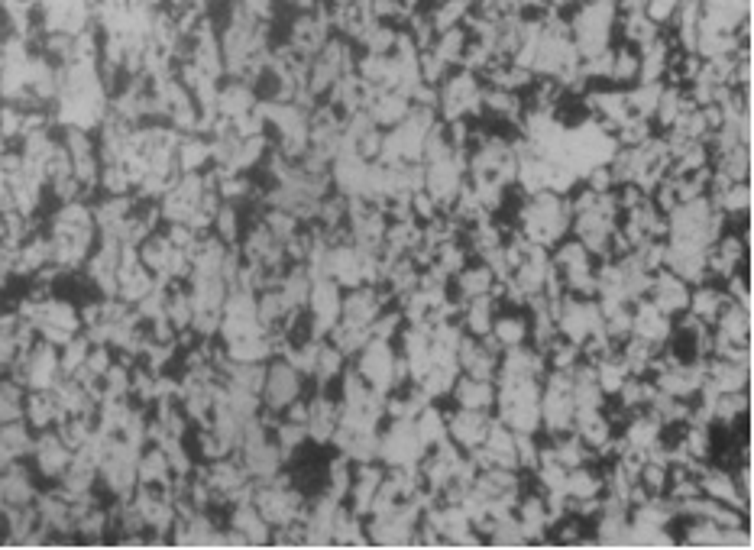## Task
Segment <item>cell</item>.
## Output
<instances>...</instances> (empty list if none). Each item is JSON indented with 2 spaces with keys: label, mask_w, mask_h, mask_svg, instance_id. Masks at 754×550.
Listing matches in <instances>:
<instances>
[{
  "label": "cell",
  "mask_w": 754,
  "mask_h": 550,
  "mask_svg": "<svg viewBox=\"0 0 754 550\" xmlns=\"http://www.w3.org/2000/svg\"><path fill=\"white\" fill-rule=\"evenodd\" d=\"M437 117L450 120H486L483 114V81L466 68H450V75L437 85Z\"/></svg>",
  "instance_id": "6da1fadb"
},
{
  "label": "cell",
  "mask_w": 754,
  "mask_h": 550,
  "mask_svg": "<svg viewBox=\"0 0 754 550\" xmlns=\"http://www.w3.org/2000/svg\"><path fill=\"white\" fill-rule=\"evenodd\" d=\"M36 26L43 36H78L94 26V4L91 0H36Z\"/></svg>",
  "instance_id": "7a4b0ae2"
},
{
  "label": "cell",
  "mask_w": 754,
  "mask_h": 550,
  "mask_svg": "<svg viewBox=\"0 0 754 550\" xmlns=\"http://www.w3.org/2000/svg\"><path fill=\"white\" fill-rule=\"evenodd\" d=\"M428 447L415 431V421H382L379 428V463L382 466H405L418 463Z\"/></svg>",
  "instance_id": "3957f363"
},
{
  "label": "cell",
  "mask_w": 754,
  "mask_h": 550,
  "mask_svg": "<svg viewBox=\"0 0 754 550\" xmlns=\"http://www.w3.org/2000/svg\"><path fill=\"white\" fill-rule=\"evenodd\" d=\"M308 392V379L298 373V369L282 360V356H272V360L266 363V382H263V405L272 408V411H285V405H292L295 398H301Z\"/></svg>",
  "instance_id": "277c9868"
},
{
  "label": "cell",
  "mask_w": 754,
  "mask_h": 550,
  "mask_svg": "<svg viewBox=\"0 0 754 550\" xmlns=\"http://www.w3.org/2000/svg\"><path fill=\"white\" fill-rule=\"evenodd\" d=\"M395 343L389 340H376L369 337V343L353 356V369L360 373L369 385H373V392L379 395H389L392 392V363H395Z\"/></svg>",
  "instance_id": "5b68a950"
},
{
  "label": "cell",
  "mask_w": 754,
  "mask_h": 550,
  "mask_svg": "<svg viewBox=\"0 0 754 550\" xmlns=\"http://www.w3.org/2000/svg\"><path fill=\"white\" fill-rule=\"evenodd\" d=\"M72 463V450L62 444V437L56 434V428L36 431L33 437V450H30V466L36 470V476L43 483H59L62 473Z\"/></svg>",
  "instance_id": "8992f818"
},
{
  "label": "cell",
  "mask_w": 754,
  "mask_h": 550,
  "mask_svg": "<svg viewBox=\"0 0 754 550\" xmlns=\"http://www.w3.org/2000/svg\"><path fill=\"white\" fill-rule=\"evenodd\" d=\"M492 424V411H476V408H447V437L454 444L470 453L476 447H483L486 431Z\"/></svg>",
  "instance_id": "52a82bcc"
},
{
  "label": "cell",
  "mask_w": 754,
  "mask_h": 550,
  "mask_svg": "<svg viewBox=\"0 0 754 550\" xmlns=\"http://www.w3.org/2000/svg\"><path fill=\"white\" fill-rule=\"evenodd\" d=\"M648 298L661 314H667V318H677V314L687 311V305H690V285L670 269H657V272H651Z\"/></svg>",
  "instance_id": "ba28073f"
},
{
  "label": "cell",
  "mask_w": 754,
  "mask_h": 550,
  "mask_svg": "<svg viewBox=\"0 0 754 550\" xmlns=\"http://www.w3.org/2000/svg\"><path fill=\"white\" fill-rule=\"evenodd\" d=\"M632 334L654 343V347L661 350L674 340V318H667V314L657 311L651 305V298H638V301H632Z\"/></svg>",
  "instance_id": "9c48e42d"
},
{
  "label": "cell",
  "mask_w": 754,
  "mask_h": 550,
  "mask_svg": "<svg viewBox=\"0 0 754 550\" xmlns=\"http://www.w3.org/2000/svg\"><path fill=\"white\" fill-rule=\"evenodd\" d=\"M259 94L250 81L243 78H224L221 81V91H217V114L227 117V120H237L243 114H250L256 107Z\"/></svg>",
  "instance_id": "30bf717a"
},
{
  "label": "cell",
  "mask_w": 754,
  "mask_h": 550,
  "mask_svg": "<svg viewBox=\"0 0 754 550\" xmlns=\"http://www.w3.org/2000/svg\"><path fill=\"white\" fill-rule=\"evenodd\" d=\"M227 525L237 528L246 534V541H250V547H269V538H272V525L259 515V508L253 502H237L227 508Z\"/></svg>",
  "instance_id": "8fae6325"
},
{
  "label": "cell",
  "mask_w": 754,
  "mask_h": 550,
  "mask_svg": "<svg viewBox=\"0 0 754 550\" xmlns=\"http://www.w3.org/2000/svg\"><path fill=\"white\" fill-rule=\"evenodd\" d=\"M492 285H496L492 269L483 263V259H470V263L450 279V292H454V298H460V301H470L479 295H489Z\"/></svg>",
  "instance_id": "7c38bea8"
},
{
  "label": "cell",
  "mask_w": 754,
  "mask_h": 550,
  "mask_svg": "<svg viewBox=\"0 0 754 550\" xmlns=\"http://www.w3.org/2000/svg\"><path fill=\"white\" fill-rule=\"evenodd\" d=\"M450 402L457 408H476V411H492L496 408V382L489 379H473V376H457L454 389H450Z\"/></svg>",
  "instance_id": "4fadbf2b"
},
{
  "label": "cell",
  "mask_w": 754,
  "mask_h": 550,
  "mask_svg": "<svg viewBox=\"0 0 754 550\" xmlns=\"http://www.w3.org/2000/svg\"><path fill=\"white\" fill-rule=\"evenodd\" d=\"M68 418L59 411L56 398H52L49 389H26L23 395V421L30 424L33 431H46V428H56V424Z\"/></svg>",
  "instance_id": "5bb4252c"
},
{
  "label": "cell",
  "mask_w": 754,
  "mask_h": 550,
  "mask_svg": "<svg viewBox=\"0 0 754 550\" xmlns=\"http://www.w3.org/2000/svg\"><path fill=\"white\" fill-rule=\"evenodd\" d=\"M33 437H36V431L23 418L0 424V470H7V466L17 460H30Z\"/></svg>",
  "instance_id": "9a60e30c"
},
{
  "label": "cell",
  "mask_w": 754,
  "mask_h": 550,
  "mask_svg": "<svg viewBox=\"0 0 754 550\" xmlns=\"http://www.w3.org/2000/svg\"><path fill=\"white\" fill-rule=\"evenodd\" d=\"M729 301L732 298L725 295L722 282H699V285H690V305H687V311L696 314L699 321L712 327Z\"/></svg>",
  "instance_id": "2e32d148"
},
{
  "label": "cell",
  "mask_w": 754,
  "mask_h": 550,
  "mask_svg": "<svg viewBox=\"0 0 754 550\" xmlns=\"http://www.w3.org/2000/svg\"><path fill=\"white\" fill-rule=\"evenodd\" d=\"M366 114H369V120H373L379 130H392V127H399V123L411 114V101L405 98V94H399V91H379L376 98H373V104L366 107Z\"/></svg>",
  "instance_id": "e0dca14e"
},
{
  "label": "cell",
  "mask_w": 754,
  "mask_h": 550,
  "mask_svg": "<svg viewBox=\"0 0 754 550\" xmlns=\"http://www.w3.org/2000/svg\"><path fill=\"white\" fill-rule=\"evenodd\" d=\"M499 301L492 295H479V298H470L463 301V311H460V327L466 330L470 337H483L492 330V321H496L499 314Z\"/></svg>",
  "instance_id": "ac0fdd59"
},
{
  "label": "cell",
  "mask_w": 754,
  "mask_h": 550,
  "mask_svg": "<svg viewBox=\"0 0 754 550\" xmlns=\"http://www.w3.org/2000/svg\"><path fill=\"white\" fill-rule=\"evenodd\" d=\"M492 337L499 340L502 350L509 347H522L528 343V311H518V308H499L496 321H492Z\"/></svg>",
  "instance_id": "d6986e66"
},
{
  "label": "cell",
  "mask_w": 754,
  "mask_h": 550,
  "mask_svg": "<svg viewBox=\"0 0 754 550\" xmlns=\"http://www.w3.org/2000/svg\"><path fill=\"white\" fill-rule=\"evenodd\" d=\"M156 288V275L149 272L143 263H133V266H120L117 269V298H123L127 305H136V301H143L149 292Z\"/></svg>",
  "instance_id": "ffe728a7"
},
{
  "label": "cell",
  "mask_w": 754,
  "mask_h": 550,
  "mask_svg": "<svg viewBox=\"0 0 754 550\" xmlns=\"http://www.w3.org/2000/svg\"><path fill=\"white\" fill-rule=\"evenodd\" d=\"M136 479H140V486H169L172 483V466L166 450L149 444L140 450V457H136Z\"/></svg>",
  "instance_id": "44dd1931"
},
{
  "label": "cell",
  "mask_w": 754,
  "mask_h": 550,
  "mask_svg": "<svg viewBox=\"0 0 754 550\" xmlns=\"http://www.w3.org/2000/svg\"><path fill=\"white\" fill-rule=\"evenodd\" d=\"M178 172H208L211 169V143L201 133H185L175 149Z\"/></svg>",
  "instance_id": "7402d4cb"
},
{
  "label": "cell",
  "mask_w": 754,
  "mask_h": 550,
  "mask_svg": "<svg viewBox=\"0 0 754 550\" xmlns=\"http://www.w3.org/2000/svg\"><path fill=\"white\" fill-rule=\"evenodd\" d=\"M712 330H719L722 337H729L735 343H751V311L729 301L716 318V324H712Z\"/></svg>",
  "instance_id": "603a6c76"
},
{
  "label": "cell",
  "mask_w": 754,
  "mask_h": 550,
  "mask_svg": "<svg viewBox=\"0 0 754 550\" xmlns=\"http://www.w3.org/2000/svg\"><path fill=\"white\" fill-rule=\"evenodd\" d=\"M136 253H140V263L153 272V275H162L166 272V266H169V259H172V253H175V246L166 240V233H162V227L156 230V233H149V237L136 246Z\"/></svg>",
  "instance_id": "cb8c5ba5"
},
{
  "label": "cell",
  "mask_w": 754,
  "mask_h": 550,
  "mask_svg": "<svg viewBox=\"0 0 754 550\" xmlns=\"http://www.w3.org/2000/svg\"><path fill=\"white\" fill-rule=\"evenodd\" d=\"M415 431L418 437L424 440V447H434L441 444V440H447V411L437 408V402H428L418 415H415Z\"/></svg>",
  "instance_id": "d4e9b609"
},
{
  "label": "cell",
  "mask_w": 754,
  "mask_h": 550,
  "mask_svg": "<svg viewBox=\"0 0 754 550\" xmlns=\"http://www.w3.org/2000/svg\"><path fill=\"white\" fill-rule=\"evenodd\" d=\"M243 227H246V220H243V208L240 204H230V201H224L221 208H217V214H214V224H211V233L221 243H227V246H237L240 243V237H243Z\"/></svg>",
  "instance_id": "484cf974"
},
{
  "label": "cell",
  "mask_w": 754,
  "mask_h": 550,
  "mask_svg": "<svg viewBox=\"0 0 754 550\" xmlns=\"http://www.w3.org/2000/svg\"><path fill=\"white\" fill-rule=\"evenodd\" d=\"M638 81V49L615 43L612 46V72H609V85L615 88H632Z\"/></svg>",
  "instance_id": "4316f807"
},
{
  "label": "cell",
  "mask_w": 754,
  "mask_h": 550,
  "mask_svg": "<svg viewBox=\"0 0 754 550\" xmlns=\"http://www.w3.org/2000/svg\"><path fill=\"white\" fill-rule=\"evenodd\" d=\"M551 263H554V269L560 275H564V272L589 269V266H593V256H589V250L577 237H567V240H560L554 250H551Z\"/></svg>",
  "instance_id": "83f0119b"
},
{
  "label": "cell",
  "mask_w": 754,
  "mask_h": 550,
  "mask_svg": "<svg viewBox=\"0 0 754 550\" xmlns=\"http://www.w3.org/2000/svg\"><path fill=\"white\" fill-rule=\"evenodd\" d=\"M712 169L729 175L732 182H748L751 178V146H732L725 153L712 156Z\"/></svg>",
  "instance_id": "f1b7e54d"
},
{
  "label": "cell",
  "mask_w": 754,
  "mask_h": 550,
  "mask_svg": "<svg viewBox=\"0 0 754 550\" xmlns=\"http://www.w3.org/2000/svg\"><path fill=\"white\" fill-rule=\"evenodd\" d=\"M324 340H331L334 347L347 356V360H353L356 353H360L366 343H369V327H353V324H344V321H337L334 327H331V334H327Z\"/></svg>",
  "instance_id": "f546056e"
},
{
  "label": "cell",
  "mask_w": 754,
  "mask_h": 550,
  "mask_svg": "<svg viewBox=\"0 0 754 550\" xmlns=\"http://www.w3.org/2000/svg\"><path fill=\"white\" fill-rule=\"evenodd\" d=\"M466 30L463 26H454V30H447V33H437V39H434V52L441 55V59L450 65V68H460V59H463V49H466Z\"/></svg>",
  "instance_id": "4dcf8cb0"
},
{
  "label": "cell",
  "mask_w": 754,
  "mask_h": 550,
  "mask_svg": "<svg viewBox=\"0 0 754 550\" xmlns=\"http://www.w3.org/2000/svg\"><path fill=\"white\" fill-rule=\"evenodd\" d=\"M88 350H91V340H88L85 334H75L72 340H68L65 347L59 350V369H62V376H75L78 369L85 366Z\"/></svg>",
  "instance_id": "1f68e13d"
},
{
  "label": "cell",
  "mask_w": 754,
  "mask_h": 550,
  "mask_svg": "<svg viewBox=\"0 0 754 550\" xmlns=\"http://www.w3.org/2000/svg\"><path fill=\"white\" fill-rule=\"evenodd\" d=\"M657 130H654V123L648 120V117H628V120H622L619 123V130H615V143L619 146H641L644 140H651Z\"/></svg>",
  "instance_id": "d6a6232c"
},
{
  "label": "cell",
  "mask_w": 754,
  "mask_h": 550,
  "mask_svg": "<svg viewBox=\"0 0 754 550\" xmlns=\"http://www.w3.org/2000/svg\"><path fill=\"white\" fill-rule=\"evenodd\" d=\"M98 191L101 195H130L133 182L127 169L117 162V165H101V178H98Z\"/></svg>",
  "instance_id": "836d02e7"
},
{
  "label": "cell",
  "mask_w": 754,
  "mask_h": 550,
  "mask_svg": "<svg viewBox=\"0 0 754 550\" xmlns=\"http://www.w3.org/2000/svg\"><path fill=\"white\" fill-rule=\"evenodd\" d=\"M418 72H421L424 85L437 88V85H441V81L450 75V65H447L434 49H424V52H418Z\"/></svg>",
  "instance_id": "e575fe53"
},
{
  "label": "cell",
  "mask_w": 754,
  "mask_h": 550,
  "mask_svg": "<svg viewBox=\"0 0 754 550\" xmlns=\"http://www.w3.org/2000/svg\"><path fill=\"white\" fill-rule=\"evenodd\" d=\"M405 327V318H402V311H399V305H392V308H386L379 314V318L369 324V337H376V340H389V343H395V337H399V330Z\"/></svg>",
  "instance_id": "d590c367"
},
{
  "label": "cell",
  "mask_w": 754,
  "mask_h": 550,
  "mask_svg": "<svg viewBox=\"0 0 754 550\" xmlns=\"http://www.w3.org/2000/svg\"><path fill=\"white\" fill-rule=\"evenodd\" d=\"M580 182H583L589 191H593V195H606V191H615V188H619V182H615V175H612V169H609L606 162H602V165H593V169H589V172H583Z\"/></svg>",
  "instance_id": "8d00e7d4"
},
{
  "label": "cell",
  "mask_w": 754,
  "mask_h": 550,
  "mask_svg": "<svg viewBox=\"0 0 754 550\" xmlns=\"http://www.w3.org/2000/svg\"><path fill=\"white\" fill-rule=\"evenodd\" d=\"M162 233H166V240L175 246V250H191L198 240V233L188 224H162Z\"/></svg>",
  "instance_id": "74e56055"
},
{
  "label": "cell",
  "mask_w": 754,
  "mask_h": 550,
  "mask_svg": "<svg viewBox=\"0 0 754 550\" xmlns=\"http://www.w3.org/2000/svg\"><path fill=\"white\" fill-rule=\"evenodd\" d=\"M17 356H20L17 337H13V334H4V330H0V376H4L7 369L13 366V360H17Z\"/></svg>",
  "instance_id": "f35d334b"
},
{
  "label": "cell",
  "mask_w": 754,
  "mask_h": 550,
  "mask_svg": "<svg viewBox=\"0 0 754 550\" xmlns=\"http://www.w3.org/2000/svg\"><path fill=\"white\" fill-rule=\"evenodd\" d=\"M7 149H10V143H7V136H4V133H0V156H4V153H7Z\"/></svg>",
  "instance_id": "ab89813d"
},
{
  "label": "cell",
  "mask_w": 754,
  "mask_h": 550,
  "mask_svg": "<svg viewBox=\"0 0 754 550\" xmlns=\"http://www.w3.org/2000/svg\"><path fill=\"white\" fill-rule=\"evenodd\" d=\"M0 13H4V0H0Z\"/></svg>",
  "instance_id": "60d3db41"
}]
</instances>
